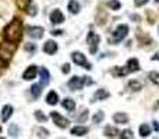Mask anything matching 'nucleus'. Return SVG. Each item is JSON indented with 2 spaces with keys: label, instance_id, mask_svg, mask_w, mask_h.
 I'll list each match as a JSON object with an SVG mask.
<instances>
[{
  "label": "nucleus",
  "instance_id": "2eb2a0df",
  "mask_svg": "<svg viewBox=\"0 0 159 139\" xmlns=\"http://www.w3.org/2000/svg\"><path fill=\"white\" fill-rule=\"evenodd\" d=\"M113 120L119 124H126L127 121H129V115H127L126 113H116V114L113 115Z\"/></svg>",
  "mask_w": 159,
  "mask_h": 139
},
{
  "label": "nucleus",
  "instance_id": "dca6fc26",
  "mask_svg": "<svg viewBox=\"0 0 159 139\" xmlns=\"http://www.w3.org/2000/svg\"><path fill=\"white\" fill-rule=\"evenodd\" d=\"M57 100H59V96H57V93H56L55 90H50V92L48 93L46 103H48V104H52V106H55V104L57 103Z\"/></svg>",
  "mask_w": 159,
  "mask_h": 139
},
{
  "label": "nucleus",
  "instance_id": "9b49d317",
  "mask_svg": "<svg viewBox=\"0 0 159 139\" xmlns=\"http://www.w3.org/2000/svg\"><path fill=\"white\" fill-rule=\"evenodd\" d=\"M43 50H45V53H48V54H55V53L57 52V45H56V42H53V41H48L43 46Z\"/></svg>",
  "mask_w": 159,
  "mask_h": 139
},
{
  "label": "nucleus",
  "instance_id": "20e7f679",
  "mask_svg": "<svg viewBox=\"0 0 159 139\" xmlns=\"http://www.w3.org/2000/svg\"><path fill=\"white\" fill-rule=\"evenodd\" d=\"M87 84V85H89V84H92V81L89 79V76H84V78H80V76H73L71 79L69 81V88L71 90H80V89H82V86Z\"/></svg>",
  "mask_w": 159,
  "mask_h": 139
},
{
  "label": "nucleus",
  "instance_id": "4c0bfd02",
  "mask_svg": "<svg viewBox=\"0 0 159 139\" xmlns=\"http://www.w3.org/2000/svg\"><path fill=\"white\" fill-rule=\"evenodd\" d=\"M63 72L64 74H69L70 72V64H64V66H63Z\"/></svg>",
  "mask_w": 159,
  "mask_h": 139
},
{
  "label": "nucleus",
  "instance_id": "f3484780",
  "mask_svg": "<svg viewBox=\"0 0 159 139\" xmlns=\"http://www.w3.org/2000/svg\"><path fill=\"white\" fill-rule=\"evenodd\" d=\"M109 92H107L106 89H98L95 92V95H93V98H95V100H105L106 98H109Z\"/></svg>",
  "mask_w": 159,
  "mask_h": 139
},
{
  "label": "nucleus",
  "instance_id": "f704fd0d",
  "mask_svg": "<svg viewBox=\"0 0 159 139\" xmlns=\"http://www.w3.org/2000/svg\"><path fill=\"white\" fill-rule=\"evenodd\" d=\"M120 138H133V132L131 131H123V134L120 135Z\"/></svg>",
  "mask_w": 159,
  "mask_h": 139
},
{
  "label": "nucleus",
  "instance_id": "1a4fd4ad",
  "mask_svg": "<svg viewBox=\"0 0 159 139\" xmlns=\"http://www.w3.org/2000/svg\"><path fill=\"white\" fill-rule=\"evenodd\" d=\"M36 72H38V68H36V66H30L27 70H25L22 78L27 79V81H31V79H34L36 76Z\"/></svg>",
  "mask_w": 159,
  "mask_h": 139
},
{
  "label": "nucleus",
  "instance_id": "a19ab883",
  "mask_svg": "<svg viewBox=\"0 0 159 139\" xmlns=\"http://www.w3.org/2000/svg\"><path fill=\"white\" fill-rule=\"evenodd\" d=\"M152 60H159V53H157L155 56H152Z\"/></svg>",
  "mask_w": 159,
  "mask_h": 139
},
{
  "label": "nucleus",
  "instance_id": "4468645a",
  "mask_svg": "<svg viewBox=\"0 0 159 139\" xmlns=\"http://www.w3.org/2000/svg\"><path fill=\"white\" fill-rule=\"evenodd\" d=\"M11 114H13V107H11L10 104L4 106L3 107V110H2V121H4L6 123V121L11 117Z\"/></svg>",
  "mask_w": 159,
  "mask_h": 139
},
{
  "label": "nucleus",
  "instance_id": "4be33fe9",
  "mask_svg": "<svg viewBox=\"0 0 159 139\" xmlns=\"http://www.w3.org/2000/svg\"><path fill=\"white\" fill-rule=\"evenodd\" d=\"M105 135H106V137H110V138H115L119 135V131H117V128H115V127H106V128H105Z\"/></svg>",
  "mask_w": 159,
  "mask_h": 139
},
{
  "label": "nucleus",
  "instance_id": "c85d7f7f",
  "mask_svg": "<svg viewBox=\"0 0 159 139\" xmlns=\"http://www.w3.org/2000/svg\"><path fill=\"white\" fill-rule=\"evenodd\" d=\"M35 132H36V137H41V138H48L49 137V131L45 129V128H36Z\"/></svg>",
  "mask_w": 159,
  "mask_h": 139
},
{
  "label": "nucleus",
  "instance_id": "58836bf2",
  "mask_svg": "<svg viewBox=\"0 0 159 139\" xmlns=\"http://www.w3.org/2000/svg\"><path fill=\"white\" fill-rule=\"evenodd\" d=\"M154 128H155V131H158V132H159V123L154 121Z\"/></svg>",
  "mask_w": 159,
  "mask_h": 139
},
{
  "label": "nucleus",
  "instance_id": "423d86ee",
  "mask_svg": "<svg viewBox=\"0 0 159 139\" xmlns=\"http://www.w3.org/2000/svg\"><path fill=\"white\" fill-rule=\"evenodd\" d=\"M50 117H52L53 123L56 124V125L59 127V128H67L69 127V121H67V118H64L61 114H59L57 111H52L50 113Z\"/></svg>",
  "mask_w": 159,
  "mask_h": 139
},
{
  "label": "nucleus",
  "instance_id": "39448f33",
  "mask_svg": "<svg viewBox=\"0 0 159 139\" xmlns=\"http://www.w3.org/2000/svg\"><path fill=\"white\" fill-rule=\"evenodd\" d=\"M87 43H88V46H89V52L92 53V54H95L96 50H98V45H99V35H96V33H93V32H89L87 36Z\"/></svg>",
  "mask_w": 159,
  "mask_h": 139
},
{
  "label": "nucleus",
  "instance_id": "bb28decb",
  "mask_svg": "<svg viewBox=\"0 0 159 139\" xmlns=\"http://www.w3.org/2000/svg\"><path fill=\"white\" fill-rule=\"evenodd\" d=\"M129 88L133 90V92H138V90L143 88V85H141L138 81H130L129 82Z\"/></svg>",
  "mask_w": 159,
  "mask_h": 139
},
{
  "label": "nucleus",
  "instance_id": "c756f323",
  "mask_svg": "<svg viewBox=\"0 0 159 139\" xmlns=\"http://www.w3.org/2000/svg\"><path fill=\"white\" fill-rule=\"evenodd\" d=\"M107 6H109L112 10H117V8H120V2H117V0H109L107 2Z\"/></svg>",
  "mask_w": 159,
  "mask_h": 139
},
{
  "label": "nucleus",
  "instance_id": "7ed1b4c3",
  "mask_svg": "<svg viewBox=\"0 0 159 139\" xmlns=\"http://www.w3.org/2000/svg\"><path fill=\"white\" fill-rule=\"evenodd\" d=\"M127 33H129V27L127 25H119L117 28H116L115 31H113L112 33V38H110V43H119V42H121L124 38L127 36Z\"/></svg>",
  "mask_w": 159,
  "mask_h": 139
},
{
  "label": "nucleus",
  "instance_id": "473e14b6",
  "mask_svg": "<svg viewBox=\"0 0 159 139\" xmlns=\"http://www.w3.org/2000/svg\"><path fill=\"white\" fill-rule=\"evenodd\" d=\"M7 63H8V61H4V60H2V59H0V75L4 72L6 68H7Z\"/></svg>",
  "mask_w": 159,
  "mask_h": 139
},
{
  "label": "nucleus",
  "instance_id": "5701e85b",
  "mask_svg": "<svg viewBox=\"0 0 159 139\" xmlns=\"http://www.w3.org/2000/svg\"><path fill=\"white\" fill-rule=\"evenodd\" d=\"M138 131H140V135L141 137H148L149 134H151V128H149L148 124H143V125H140V128H138Z\"/></svg>",
  "mask_w": 159,
  "mask_h": 139
},
{
  "label": "nucleus",
  "instance_id": "e433bc0d",
  "mask_svg": "<svg viewBox=\"0 0 159 139\" xmlns=\"http://www.w3.org/2000/svg\"><path fill=\"white\" fill-rule=\"evenodd\" d=\"M147 2H148V0H135V6H137V7H141V6H144Z\"/></svg>",
  "mask_w": 159,
  "mask_h": 139
},
{
  "label": "nucleus",
  "instance_id": "2f4dec72",
  "mask_svg": "<svg viewBox=\"0 0 159 139\" xmlns=\"http://www.w3.org/2000/svg\"><path fill=\"white\" fill-rule=\"evenodd\" d=\"M35 117H36V120H39V121H46V115L43 114L42 111H35Z\"/></svg>",
  "mask_w": 159,
  "mask_h": 139
},
{
  "label": "nucleus",
  "instance_id": "cd10ccee",
  "mask_svg": "<svg viewBox=\"0 0 159 139\" xmlns=\"http://www.w3.org/2000/svg\"><path fill=\"white\" fill-rule=\"evenodd\" d=\"M148 78L151 82H154L155 85H158L159 86V72H157V71H152V72L148 74Z\"/></svg>",
  "mask_w": 159,
  "mask_h": 139
},
{
  "label": "nucleus",
  "instance_id": "f8f14e48",
  "mask_svg": "<svg viewBox=\"0 0 159 139\" xmlns=\"http://www.w3.org/2000/svg\"><path fill=\"white\" fill-rule=\"evenodd\" d=\"M39 74H41V84L43 85H48L49 84V79H50V74L48 72V70L45 68V67H41L39 68Z\"/></svg>",
  "mask_w": 159,
  "mask_h": 139
},
{
  "label": "nucleus",
  "instance_id": "ea45409f",
  "mask_svg": "<svg viewBox=\"0 0 159 139\" xmlns=\"http://www.w3.org/2000/svg\"><path fill=\"white\" fill-rule=\"evenodd\" d=\"M61 33H63L61 31H53V35L55 36H59V35H61Z\"/></svg>",
  "mask_w": 159,
  "mask_h": 139
},
{
  "label": "nucleus",
  "instance_id": "0eeeda50",
  "mask_svg": "<svg viewBox=\"0 0 159 139\" xmlns=\"http://www.w3.org/2000/svg\"><path fill=\"white\" fill-rule=\"evenodd\" d=\"M71 59H73V61H74L75 64H78V66H81V67H85L87 70L92 68V67H91V64L87 61V59H85V56L82 54V53L74 52V53H73V56H71Z\"/></svg>",
  "mask_w": 159,
  "mask_h": 139
},
{
  "label": "nucleus",
  "instance_id": "37998d69",
  "mask_svg": "<svg viewBox=\"0 0 159 139\" xmlns=\"http://www.w3.org/2000/svg\"><path fill=\"white\" fill-rule=\"evenodd\" d=\"M157 2H158V3H159V0H157Z\"/></svg>",
  "mask_w": 159,
  "mask_h": 139
},
{
  "label": "nucleus",
  "instance_id": "72a5a7b5",
  "mask_svg": "<svg viewBox=\"0 0 159 139\" xmlns=\"http://www.w3.org/2000/svg\"><path fill=\"white\" fill-rule=\"evenodd\" d=\"M35 49H36V47H35V45H34V43H27V45H25V50H27V52L32 53Z\"/></svg>",
  "mask_w": 159,
  "mask_h": 139
},
{
  "label": "nucleus",
  "instance_id": "393cba45",
  "mask_svg": "<svg viewBox=\"0 0 159 139\" xmlns=\"http://www.w3.org/2000/svg\"><path fill=\"white\" fill-rule=\"evenodd\" d=\"M31 6V0H17V7L20 8V10H25L27 11V8Z\"/></svg>",
  "mask_w": 159,
  "mask_h": 139
},
{
  "label": "nucleus",
  "instance_id": "79ce46f5",
  "mask_svg": "<svg viewBox=\"0 0 159 139\" xmlns=\"http://www.w3.org/2000/svg\"><path fill=\"white\" fill-rule=\"evenodd\" d=\"M0 132H2V127H0Z\"/></svg>",
  "mask_w": 159,
  "mask_h": 139
},
{
  "label": "nucleus",
  "instance_id": "f03ea898",
  "mask_svg": "<svg viewBox=\"0 0 159 139\" xmlns=\"http://www.w3.org/2000/svg\"><path fill=\"white\" fill-rule=\"evenodd\" d=\"M16 50H17V43L6 41L4 43L0 45V59L4 61H10V59L14 56Z\"/></svg>",
  "mask_w": 159,
  "mask_h": 139
},
{
  "label": "nucleus",
  "instance_id": "7c9ffc66",
  "mask_svg": "<svg viewBox=\"0 0 159 139\" xmlns=\"http://www.w3.org/2000/svg\"><path fill=\"white\" fill-rule=\"evenodd\" d=\"M103 117H105L103 111H96V114L93 115V123H96V124L102 123V120H103Z\"/></svg>",
  "mask_w": 159,
  "mask_h": 139
},
{
  "label": "nucleus",
  "instance_id": "9d476101",
  "mask_svg": "<svg viewBox=\"0 0 159 139\" xmlns=\"http://www.w3.org/2000/svg\"><path fill=\"white\" fill-rule=\"evenodd\" d=\"M50 21H52L53 24H61V22L64 21V15L61 14L60 10H55L50 13Z\"/></svg>",
  "mask_w": 159,
  "mask_h": 139
},
{
  "label": "nucleus",
  "instance_id": "aec40b11",
  "mask_svg": "<svg viewBox=\"0 0 159 139\" xmlns=\"http://www.w3.org/2000/svg\"><path fill=\"white\" fill-rule=\"evenodd\" d=\"M42 86L43 85H39V84H34L32 86H31V93H32V96L34 98H39L41 96V93H42Z\"/></svg>",
  "mask_w": 159,
  "mask_h": 139
},
{
  "label": "nucleus",
  "instance_id": "f257e3e1",
  "mask_svg": "<svg viewBox=\"0 0 159 139\" xmlns=\"http://www.w3.org/2000/svg\"><path fill=\"white\" fill-rule=\"evenodd\" d=\"M22 38V24L18 18H14L7 27L4 28V39L8 42L18 43Z\"/></svg>",
  "mask_w": 159,
  "mask_h": 139
},
{
  "label": "nucleus",
  "instance_id": "6e6552de",
  "mask_svg": "<svg viewBox=\"0 0 159 139\" xmlns=\"http://www.w3.org/2000/svg\"><path fill=\"white\" fill-rule=\"evenodd\" d=\"M27 33L28 36L34 39H41L43 36V28L42 27H28L27 28Z\"/></svg>",
  "mask_w": 159,
  "mask_h": 139
},
{
  "label": "nucleus",
  "instance_id": "a878e982",
  "mask_svg": "<svg viewBox=\"0 0 159 139\" xmlns=\"http://www.w3.org/2000/svg\"><path fill=\"white\" fill-rule=\"evenodd\" d=\"M8 134H10V137H11V138L18 137V134H20V128L17 127V124H11L10 128H8Z\"/></svg>",
  "mask_w": 159,
  "mask_h": 139
},
{
  "label": "nucleus",
  "instance_id": "412c9836",
  "mask_svg": "<svg viewBox=\"0 0 159 139\" xmlns=\"http://www.w3.org/2000/svg\"><path fill=\"white\" fill-rule=\"evenodd\" d=\"M87 132H88V128H85V127H74L71 129V134L75 135V137H84Z\"/></svg>",
  "mask_w": 159,
  "mask_h": 139
},
{
  "label": "nucleus",
  "instance_id": "c9c22d12",
  "mask_svg": "<svg viewBox=\"0 0 159 139\" xmlns=\"http://www.w3.org/2000/svg\"><path fill=\"white\" fill-rule=\"evenodd\" d=\"M87 117H88V111H87V110H84V113H81V115H80V117H78V121H80V123H81V121L82 120H87Z\"/></svg>",
  "mask_w": 159,
  "mask_h": 139
},
{
  "label": "nucleus",
  "instance_id": "ddd939ff",
  "mask_svg": "<svg viewBox=\"0 0 159 139\" xmlns=\"http://www.w3.org/2000/svg\"><path fill=\"white\" fill-rule=\"evenodd\" d=\"M127 70H129V74L130 72H134V71H138L140 70V64H138V60L137 59H130L127 61Z\"/></svg>",
  "mask_w": 159,
  "mask_h": 139
},
{
  "label": "nucleus",
  "instance_id": "6ab92c4d",
  "mask_svg": "<svg viewBox=\"0 0 159 139\" xmlns=\"http://www.w3.org/2000/svg\"><path fill=\"white\" fill-rule=\"evenodd\" d=\"M80 4H78V2L77 0H70L69 2V11L71 14H78L80 13Z\"/></svg>",
  "mask_w": 159,
  "mask_h": 139
},
{
  "label": "nucleus",
  "instance_id": "a211bd4d",
  "mask_svg": "<svg viewBox=\"0 0 159 139\" xmlns=\"http://www.w3.org/2000/svg\"><path fill=\"white\" fill-rule=\"evenodd\" d=\"M61 106L66 110H69V111H74V109H75V103L73 99H64V100L61 102Z\"/></svg>",
  "mask_w": 159,
  "mask_h": 139
},
{
  "label": "nucleus",
  "instance_id": "b1692460",
  "mask_svg": "<svg viewBox=\"0 0 159 139\" xmlns=\"http://www.w3.org/2000/svg\"><path fill=\"white\" fill-rule=\"evenodd\" d=\"M129 74V70L127 68H113L112 70V75L113 76H123V75H127Z\"/></svg>",
  "mask_w": 159,
  "mask_h": 139
}]
</instances>
